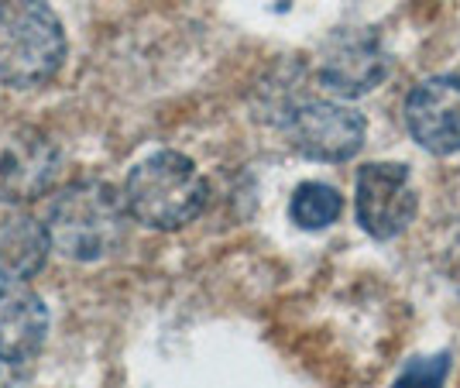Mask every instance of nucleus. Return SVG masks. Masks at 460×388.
<instances>
[{
    "label": "nucleus",
    "mask_w": 460,
    "mask_h": 388,
    "mask_svg": "<svg viewBox=\"0 0 460 388\" xmlns=\"http://www.w3.org/2000/svg\"><path fill=\"white\" fill-rule=\"evenodd\" d=\"M388 76V52L371 28L333 31L320 48V79L341 97H361Z\"/></svg>",
    "instance_id": "6"
},
{
    "label": "nucleus",
    "mask_w": 460,
    "mask_h": 388,
    "mask_svg": "<svg viewBox=\"0 0 460 388\" xmlns=\"http://www.w3.org/2000/svg\"><path fill=\"white\" fill-rule=\"evenodd\" d=\"M49 251H52V237L41 220L28 214L4 220L0 224V282L21 286L24 278L41 272Z\"/></svg>",
    "instance_id": "10"
},
{
    "label": "nucleus",
    "mask_w": 460,
    "mask_h": 388,
    "mask_svg": "<svg viewBox=\"0 0 460 388\" xmlns=\"http://www.w3.org/2000/svg\"><path fill=\"white\" fill-rule=\"evenodd\" d=\"M341 214H344V199L326 182H303L292 193V203H288L292 224L303 227V231H323L330 224H337Z\"/></svg>",
    "instance_id": "11"
},
{
    "label": "nucleus",
    "mask_w": 460,
    "mask_h": 388,
    "mask_svg": "<svg viewBox=\"0 0 460 388\" xmlns=\"http://www.w3.org/2000/svg\"><path fill=\"white\" fill-rule=\"evenodd\" d=\"M128 199L111 182L79 179L66 186L49 207L52 248L69 261H100L114 254L128 237Z\"/></svg>",
    "instance_id": "1"
},
{
    "label": "nucleus",
    "mask_w": 460,
    "mask_h": 388,
    "mask_svg": "<svg viewBox=\"0 0 460 388\" xmlns=\"http://www.w3.org/2000/svg\"><path fill=\"white\" fill-rule=\"evenodd\" d=\"M49 333V310L39 295L14 282H0V361L21 365L35 357Z\"/></svg>",
    "instance_id": "9"
},
{
    "label": "nucleus",
    "mask_w": 460,
    "mask_h": 388,
    "mask_svg": "<svg viewBox=\"0 0 460 388\" xmlns=\"http://www.w3.org/2000/svg\"><path fill=\"white\" fill-rule=\"evenodd\" d=\"M405 128L433 155L460 152V76L422 79L405 100Z\"/></svg>",
    "instance_id": "7"
},
{
    "label": "nucleus",
    "mask_w": 460,
    "mask_h": 388,
    "mask_svg": "<svg viewBox=\"0 0 460 388\" xmlns=\"http://www.w3.org/2000/svg\"><path fill=\"white\" fill-rule=\"evenodd\" d=\"M207 196H210L207 179L192 165V158L172 148L141 158L124 182V199L131 216L155 231L186 227L203 214Z\"/></svg>",
    "instance_id": "2"
},
{
    "label": "nucleus",
    "mask_w": 460,
    "mask_h": 388,
    "mask_svg": "<svg viewBox=\"0 0 460 388\" xmlns=\"http://www.w3.org/2000/svg\"><path fill=\"white\" fill-rule=\"evenodd\" d=\"M0 388H18V375L11 371L7 361H0Z\"/></svg>",
    "instance_id": "13"
},
{
    "label": "nucleus",
    "mask_w": 460,
    "mask_h": 388,
    "mask_svg": "<svg viewBox=\"0 0 460 388\" xmlns=\"http://www.w3.org/2000/svg\"><path fill=\"white\" fill-rule=\"evenodd\" d=\"M69 41L45 0H0V83L28 90L56 76Z\"/></svg>",
    "instance_id": "3"
},
{
    "label": "nucleus",
    "mask_w": 460,
    "mask_h": 388,
    "mask_svg": "<svg viewBox=\"0 0 460 388\" xmlns=\"http://www.w3.org/2000/svg\"><path fill=\"white\" fill-rule=\"evenodd\" d=\"M286 137L316 162H347L365 145V117L333 100H306L286 114Z\"/></svg>",
    "instance_id": "4"
},
{
    "label": "nucleus",
    "mask_w": 460,
    "mask_h": 388,
    "mask_svg": "<svg viewBox=\"0 0 460 388\" xmlns=\"http://www.w3.org/2000/svg\"><path fill=\"white\" fill-rule=\"evenodd\" d=\"M58 172V148L41 135H14L0 145V199H35Z\"/></svg>",
    "instance_id": "8"
},
{
    "label": "nucleus",
    "mask_w": 460,
    "mask_h": 388,
    "mask_svg": "<svg viewBox=\"0 0 460 388\" xmlns=\"http://www.w3.org/2000/svg\"><path fill=\"white\" fill-rule=\"evenodd\" d=\"M358 224L378 241H392L412 224L420 196L412 175L399 162H371L358 172Z\"/></svg>",
    "instance_id": "5"
},
{
    "label": "nucleus",
    "mask_w": 460,
    "mask_h": 388,
    "mask_svg": "<svg viewBox=\"0 0 460 388\" xmlns=\"http://www.w3.org/2000/svg\"><path fill=\"white\" fill-rule=\"evenodd\" d=\"M450 375V354H433V357H412L395 378V388H443Z\"/></svg>",
    "instance_id": "12"
}]
</instances>
